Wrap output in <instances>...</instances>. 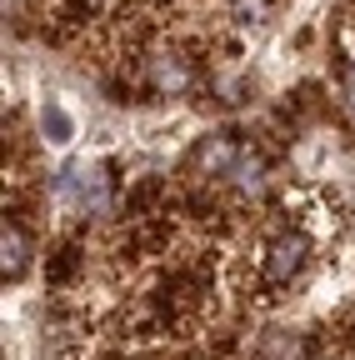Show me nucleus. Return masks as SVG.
<instances>
[{"instance_id": "obj_1", "label": "nucleus", "mask_w": 355, "mask_h": 360, "mask_svg": "<svg viewBox=\"0 0 355 360\" xmlns=\"http://www.w3.org/2000/svg\"><path fill=\"white\" fill-rule=\"evenodd\" d=\"M101 191H105V180H101V165H70L65 175H60V186H56V195L65 200V205H75V210H91V200H101Z\"/></svg>"}, {"instance_id": "obj_2", "label": "nucleus", "mask_w": 355, "mask_h": 360, "mask_svg": "<svg viewBox=\"0 0 355 360\" xmlns=\"http://www.w3.org/2000/svg\"><path fill=\"white\" fill-rule=\"evenodd\" d=\"M40 125H46V141H56V146H70L75 141V120H70V110L60 101L40 105Z\"/></svg>"}, {"instance_id": "obj_3", "label": "nucleus", "mask_w": 355, "mask_h": 360, "mask_svg": "<svg viewBox=\"0 0 355 360\" xmlns=\"http://www.w3.org/2000/svg\"><path fill=\"white\" fill-rule=\"evenodd\" d=\"M20 265H25V236L20 231H6V270L15 276Z\"/></svg>"}, {"instance_id": "obj_4", "label": "nucleus", "mask_w": 355, "mask_h": 360, "mask_svg": "<svg viewBox=\"0 0 355 360\" xmlns=\"http://www.w3.org/2000/svg\"><path fill=\"white\" fill-rule=\"evenodd\" d=\"M345 90H350V101H355V70H350V80H345Z\"/></svg>"}]
</instances>
